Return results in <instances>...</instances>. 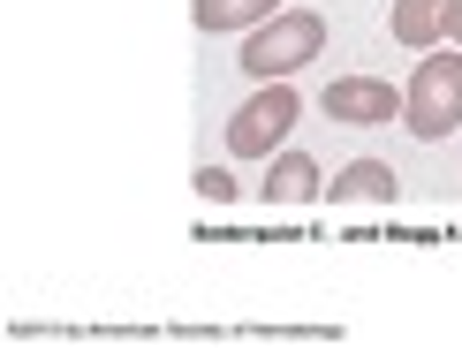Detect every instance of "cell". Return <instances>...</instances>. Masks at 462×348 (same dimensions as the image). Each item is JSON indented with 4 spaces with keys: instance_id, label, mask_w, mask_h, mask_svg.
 Masks as SVG:
<instances>
[{
    "instance_id": "cell-1",
    "label": "cell",
    "mask_w": 462,
    "mask_h": 348,
    "mask_svg": "<svg viewBox=\"0 0 462 348\" xmlns=\"http://www.w3.org/2000/svg\"><path fill=\"white\" fill-rule=\"evenodd\" d=\"M402 122L425 144L455 137V122H462V46H432L425 61H417L410 91H402Z\"/></svg>"
},
{
    "instance_id": "cell-2",
    "label": "cell",
    "mask_w": 462,
    "mask_h": 348,
    "mask_svg": "<svg viewBox=\"0 0 462 348\" xmlns=\"http://www.w3.org/2000/svg\"><path fill=\"white\" fill-rule=\"evenodd\" d=\"M319 46H326V15H311V8H281V15H265V23L243 38V76H258V84L296 76V69L319 61Z\"/></svg>"
},
{
    "instance_id": "cell-3",
    "label": "cell",
    "mask_w": 462,
    "mask_h": 348,
    "mask_svg": "<svg viewBox=\"0 0 462 348\" xmlns=\"http://www.w3.org/2000/svg\"><path fill=\"white\" fill-rule=\"evenodd\" d=\"M296 122H303V91L288 76H273V84H258V99H243L227 114V151L236 160H273Z\"/></svg>"
},
{
    "instance_id": "cell-4",
    "label": "cell",
    "mask_w": 462,
    "mask_h": 348,
    "mask_svg": "<svg viewBox=\"0 0 462 348\" xmlns=\"http://www.w3.org/2000/svg\"><path fill=\"white\" fill-rule=\"evenodd\" d=\"M394 114H402V91L379 84V76H334L326 84V122L341 129H387Z\"/></svg>"
},
{
    "instance_id": "cell-5",
    "label": "cell",
    "mask_w": 462,
    "mask_h": 348,
    "mask_svg": "<svg viewBox=\"0 0 462 348\" xmlns=\"http://www.w3.org/2000/svg\"><path fill=\"white\" fill-rule=\"evenodd\" d=\"M455 8H462V0H394V15H387L394 46H410V53H432L439 38H448Z\"/></svg>"
},
{
    "instance_id": "cell-6",
    "label": "cell",
    "mask_w": 462,
    "mask_h": 348,
    "mask_svg": "<svg viewBox=\"0 0 462 348\" xmlns=\"http://www.w3.org/2000/svg\"><path fill=\"white\" fill-rule=\"evenodd\" d=\"M265 205H311L326 197V182H319V160L311 151H281V160H265V189H258Z\"/></svg>"
},
{
    "instance_id": "cell-7",
    "label": "cell",
    "mask_w": 462,
    "mask_h": 348,
    "mask_svg": "<svg viewBox=\"0 0 462 348\" xmlns=\"http://www.w3.org/2000/svg\"><path fill=\"white\" fill-rule=\"evenodd\" d=\"M326 197L334 205H394L402 182H394V167H379V160H349L334 182H326Z\"/></svg>"
},
{
    "instance_id": "cell-8",
    "label": "cell",
    "mask_w": 462,
    "mask_h": 348,
    "mask_svg": "<svg viewBox=\"0 0 462 348\" xmlns=\"http://www.w3.org/2000/svg\"><path fill=\"white\" fill-rule=\"evenodd\" d=\"M265 15H281V0H198L189 23L198 31H258Z\"/></svg>"
},
{
    "instance_id": "cell-9",
    "label": "cell",
    "mask_w": 462,
    "mask_h": 348,
    "mask_svg": "<svg viewBox=\"0 0 462 348\" xmlns=\"http://www.w3.org/2000/svg\"><path fill=\"white\" fill-rule=\"evenodd\" d=\"M189 189H198L205 205H227V197H236V182H227V167H198V182H189Z\"/></svg>"
},
{
    "instance_id": "cell-10",
    "label": "cell",
    "mask_w": 462,
    "mask_h": 348,
    "mask_svg": "<svg viewBox=\"0 0 462 348\" xmlns=\"http://www.w3.org/2000/svg\"><path fill=\"white\" fill-rule=\"evenodd\" d=\"M448 38H455V46H462V8H455V23H448Z\"/></svg>"
}]
</instances>
